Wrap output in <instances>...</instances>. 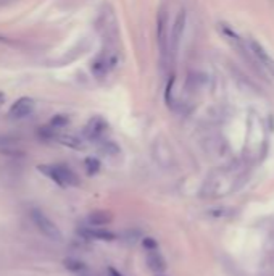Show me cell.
I'll list each match as a JSON object with an SVG mask.
<instances>
[{
	"label": "cell",
	"instance_id": "277c9868",
	"mask_svg": "<svg viewBox=\"0 0 274 276\" xmlns=\"http://www.w3.org/2000/svg\"><path fill=\"white\" fill-rule=\"evenodd\" d=\"M31 220L37 226V230L41 231L45 236V238L52 239V241H57V242L63 239V234H62L60 230H58V226L50 218H48L47 215H44L41 210L33 209L31 210Z\"/></svg>",
	"mask_w": 274,
	"mask_h": 276
},
{
	"label": "cell",
	"instance_id": "d6986e66",
	"mask_svg": "<svg viewBox=\"0 0 274 276\" xmlns=\"http://www.w3.org/2000/svg\"><path fill=\"white\" fill-rule=\"evenodd\" d=\"M0 2H2V0H0Z\"/></svg>",
	"mask_w": 274,
	"mask_h": 276
},
{
	"label": "cell",
	"instance_id": "3957f363",
	"mask_svg": "<svg viewBox=\"0 0 274 276\" xmlns=\"http://www.w3.org/2000/svg\"><path fill=\"white\" fill-rule=\"evenodd\" d=\"M118 63V52L115 47H106L91 65V70L95 78H105Z\"/></svg>",
	"mask_w": 274,
	"mask_h": 276
},
{
	"label": "cell",
	"instance_id": "5bb4252c",
	"mask_svg": "<svg viewBox=\"0 0 274 276\" xmlns=\"http://www.w3.org/2000/svg\"><path fill=\"white\" fill-rule=\"evenodd\" d=\"M63 265H65V268H66V270L74 271V273L86 270V265H84L81 260H76V259H66V260L63 262Z\"/></svg>",
	"mask_w": 274,
	"mask_h": 276
},
{
	"label": "cell",
	"instance_id": "e0dca14e",
	"mask_svg": "<svg viewBox=\"0 0 274 276\" xmlns=\"http://www.w3.org/2000/svg\"><path fill=\"white\" fill-rule=\"evenodd\" d=\"M142 245H144V247H145L147 250H155V249H158V242H156L153 238H144Z\"/></svg>",
	"mask_w": 274,
	"mask_h": 276
},
{
	"label": "cell",
	"instance_id": "8992f818",
	"mask_svg": "<svg viewBox=\"0 0 274 276\" xmlns=\"http://www.w3.org/2000/svg\"><path fill=\"white\" fill-rule=\"evenodd\" d=\"M106 128H108V123H106L102 116H92L91 120L87 121L86 128H84L86 139H89V141H99L100 137L105 134Z\"/></svg>",
	"mask_w": 274,
	"mask_h": 276
},
{
	"label": "cell",
	"instance_id": "6da1fadb",
	"mask_svg": "<svg viewBox=\"0 0 274 276\" xmlns=\"http://www.w3.org/2000/svg\"><path fill=\"white\" fill-rule=\"evenodd\" d=\"M39 171L44 173L47 178H50L55 184L62 187H71L79 184L77 174L65 165H41Z\"/></svg>",
	"mask_w": 274,
	"mask_h": 276
},
{
	"label": "cell",
	"instance_id": "ba28073f",
	"mask_svg": "<svg viewBox=\"0 0 274 276\" xmlns=\"http://www.w3.org/2000/svg\"><path fill=\"white\" fill-rule=\"evenodd\" d=\"M79 234L86 239H95V241H106L112 242L116 239V234L105 230V228H97V226H86V228L79 230Z\"/></svg>",
	"mask_w": 274,
	"mask_h": 276
},
{
	"label": "cell",
	"instance_id": "8fae6325",
	"mask_svg": "<svg viewBox=\"0 0 274 276\" xmlns=\"http://www.w3.org/2000/svg\"><path fill=\"white\" fill-rule=\"evenodd\" d=\"M113 221V216L110 212L105 210H97L92 212L89 216H87V224L89 226H97V228H103V226L110 224Z\"/></svg>",
	"mask_w": 274,
	"mask_h": 276
},
{
	"label": "cell",
	"instance_id": "9c48e42d",
	"mask_svg": "<svg viewBox=\"0 0 274 276\" xmlns=\"http://www.w3.org/2000/svg\"><path fill=\"white\" fill-rule=\"evenodd\" d=\"M34 110V101L29 97L18 98V101L10 108V115L13 118H24Z\"/></svg>",
	"mask_w": 274,
	"mask_h": 276
},
{
	"label": "cell",
	"instance_id": "52a82bcc",
	"mask_svg": "<svg viewBox=\"0 0 274 276\" xmlns=\"http://www.w3.org/2000/svg\"><path fill=\"white\" fill-rule=\"evenodd\" d=\"M249 45H250V51H252L253 57L257 58V62L261 65V68H266V70H269L274 74V60L265 51V47H263L261 44H258L257 41H253V39L249 41Z\"/></svg>",
	"mask_w": 274,
	"mask_h": 276
},
{
	"label": "cell",
	"instance_id": "30bf717a",
	"mask_svg": "<svg viewBox=\"0 0 274 276\" xmlns=\"http://www.w3.org/2000/svg\"><path fill=\"white\" fill-rule=\"evenodd\" d=\"M145 262H147V267H149L152 271H155L156 274L166 270V260L163 259V255L158 252V249H155V250H147Z\"/></svg>",
	"mask_w": 274,
	"mask_h": 276
},
{
	"label": "cell",
	"instance_id": "7c38bea8",
	"mask_svg": "<svg viewBox=\"0 0 274 276\" xmlns=\"http://www.w3.org/2000/svg\"><path fill=\"white\" fill-rule=\"evenodd\" d=\"M58 141H60L63 145L71 147V149H83V142H81V139H77V137H74V136H68V134L58 136Z\"/></svg>",
	"mask_w": 274,
	"mask_h": 276
},
{
	"label": "cell",
	"instance_id": "9a60e30c",
	"mask_svg": "<svg viewBox=\"0 0 274 276\" xmlns=\"http://www.w3.org/2000/svg\"><path fill=\"white\" fill-rule=\"evenodd\" d=\"M66 124H68V118L65 115H57V116H53V120L50 121L52 128H63Z\"/></svg>",
	"mask_w": 274,
	"mask_h": 276
},
{
	"label": "cell",
	"instance_id": "5b68a950",
	"mask_svg": "<svg viewBox=\"0 0 274 276\" xmlns=\"http://www.w3.org/2000/svg\"><path fill=\"white\" fill-rule=\"evenodd\" d=\"M184 26H185V12H184V10H181L179 15L176 16V21L173 24L171 36H170V55H171V60H174L176 54H178V51H179V42H181V39H182Z\"/></svg>",
	"mask_w": 274,
	"mask_h": 276
},
{
	"label": "cell",
	"instance_id": "4fadbf2b",
	"mask_svg": "<svg viewBox=\"0 0 274 276\" xmlns=\"http://www.w3.org/2000/svg\"><path fill=\"white\" fill-rule=\"evenodd\" d=\"M84 165H86V171H87V174H89V176H94L95 173H99V170H100V162L97 160V159H94V157H87Z\"/></svg>",
	"mask_w": 274,
	"mask_h": 276
},
{
	"label": "cell",
	"instance_id": "ac0fdd59",
	"mask_svg": "<svg viewBox=\"0 0 274 276\" xmlns=\"http://www.w3.org/2000/svg\"><path fill=\"white\" fill-rule=\"evenodd\" d=\"M108 276H123V274H121L118 270H115L113 267H110V268H108Z\"/></svg>",
	"mask_w": 274,
	"mask_h": 276
},
{
	"label": "cell",
	"instance_id": "2e32d148",
	"mask_svg": "<svg viewBox=\"0 0 274 276\" xmlns=\"http://www.w3.org/2000/svg\"><path fill=\"white\" fill-rule=\"evenodd\" d=\"M102 150L105 152V154H118L120 152V147L116 145V144H113V142H110V141H106V142H103L102 144Z\"/></svg>",
	"mask_w": 274,
	"mask_h": 276
},
{
	"label": "cell",
	"instance_id": "7a4b0ae2",
	"mask_svg": "<svg viewBox=\"0 0 274 276\" xmlns=\"http://www.w3.org/2000/svg\"><path fill=\"white\" fill-rule=\"evenodd\" d=\"M170 21H168V12L166 8L163 7L158 16H156V44H158L160 48V57H161V62L163 66L165 63L168 62V58L171 60V55H170V28H168Z\"/></svg>",
	"mask_w": 274,
	"mask_h": 276
}]
</instances>
